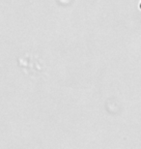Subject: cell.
<instances>
[{
	"instance_id": "1",
	"label": "cell",
	"mask_w": 141,
	"mask_h": 149,
	"mask_svg": "<svg viewBox=\"0 0 141 149\" xmlns=\"http://www.w3.org/2000/svg\"><path fill=\"white\" fill-rule=\"evenodd\" d=\"M139 8H140V10H141V2H140V4H139Z\"/></svg>"
}]
</instances>
